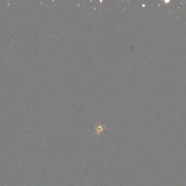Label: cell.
Instances as JSON below:
<instances>
[{
	"mask_svg": "<svg viewBox=\"0 0 186 186\" xmlns=\"http://www.w3.org/2000/svg\"><path fill=\"white\" fill-rule=\"evenodd\" d=\"M94 125H95V134L93 135V136H95V135H97V136L99 137V135H100L101 133H103V131L105 130V126L104 125H103V124H95Z\"/></svg>",
	"mask_w": 186,
	"mask_h": 186,
	"instance_id": "cell-1",
	"label": "cell"
}]
</instances>
